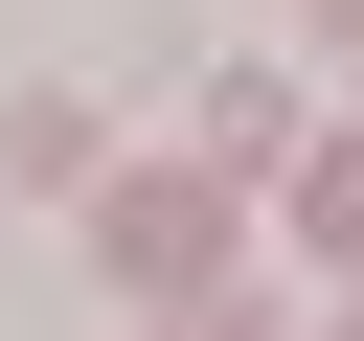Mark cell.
<instances>
[{"label":"cell","instance_id":"obj_5","mask_svg":"<svg viewBox=\"0 0 364 341\" xmlns=\"http://www.w3.org/2000/svg\"><path fill=\"white\" fill-rule=\"evenodd\" d=\"M341 341H364V318H341Z\"/></svg>","mask_w":364,"mask_h":341},{"label":"cell","instance_id":"obj_1","mask_svg":"<svg viewBox=\"0 0 364 341\" xmlns=\"http://www.w3.org/2000/svg\"><path fill=\"white\" fill-rule=\"evenodd\" d=\"M91 273H114L136 318H205V296H228V182H205V159H114V182H91Z\"/></svg>","mask_w":364,"mask_h":341},{"label":"cell","instance_id":"obj_2","mask_svg":"<svg viewBox=\"0 0 364 341\" xmlns=\"http://www.w3.org/2000/svg\"><path fill=\"white\" fill-rule=\"evenodd\" d=\"M250 159H318V136H296V91H273V68H228V91H205V182H250Z\"/></svg>","mask_w":364,"mask_h":341},{"label":"cell","instance_id":"obj_4","mask_svg":"<svg viewBox=\"0 0 364 341\" xmlns=\"http://www.w3.org/2000/svg\"><path fill=\"white\" fill-rule=\"evenodd\" d=\"M318 23H341V45H364V0H318Z\"/></svg>","mask_w":364,"mask_h":341},{"label":"cell","instance_id":"obj_3","mask_svg":"<svg viewBox=\"0 0 364 341\" xmlns=\"http://www.w3.org/2000/svg\"><path fill=\"white\" fill-rule=\"evenodd\" d=\"M296 250H318V273H364V136H318V159H296Z\"/></svg>","mask_w":364,"mask_h":341}]
</instances>
